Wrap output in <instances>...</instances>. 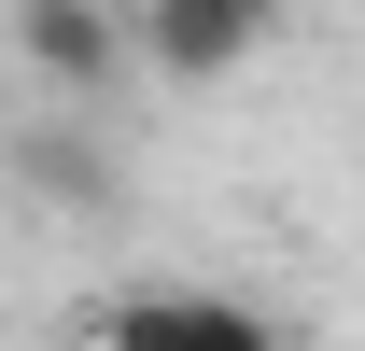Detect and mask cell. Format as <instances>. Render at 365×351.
Wrapping results in <instances>:
<instances>
[{"label":"cell","mask_w":365,"mask_h":351,"mask_svg":"<svg viewBox=\"0 0 365 351\" xmlns=\"http://www.w3.org/2000/svg\"><path fill=\"white\" fill-rule=\"evenodd\" d=\"M14 183L56 197V211H113V155H98L85 127H29V141H14Z\"/></svg>","instance_id":"cell-4"},{"label":"cell","mask_w":365,"mask_h":351,"mask_svg":"<svg viewBox=\"0 0 365 351\" xmlns=\"http://www.w3.org/2000/svg\"><path fill=\"white\" fill-rule=\"evenodd\" d=\"M0 29L29 56V85H56V98H98L127 71V14H113V0H14Z\"/></svg>","instance_id":"cell-3"},{"label":"cell","mask_w":365,"mask_h":351,"mask_svg":"<svg viewBox=\"0 0 365 351\" xmlns=\"http://www.w3.org/2000/svg\"><path fill=\"white\" fill-rule=\"evenodd\" d=\"M85 351H281V323L211 295V281H140V295H113L85 323Z\"/></svg>","instance_id":"cell-1"},{"label":"cell","mask_w":365,"mask_h":351,"mask_svg":"<svg viewBox=\"0 0 365 351\" xmlns=\"http://www.w3.org/2000/svg\"><path fill=\"white\" fill-rule=\"evenodd\" d=\"M281 29V0H127V43L155 56V71H182V85H225V71H253Z\"/></svg>","instance_id":"cell-2"}]
</instances>
